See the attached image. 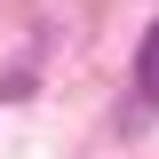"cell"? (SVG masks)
I'll return each instance as SVG.
<instances>
[{
  "label": "cell",
  "instance_id": "6da1fadb",
  "mask_svg": "<svg viewBox=\"0 0 159 159\" xmlns=\"http://www.w3.org/2000/svg\"><path fill=\"white\" fill-rule=\"evenodd\" d=\"M135 80H143V96L159 103V24L143 32V48H135Z\"/></svg>",
  "mask_w": 159,
  "mask_h": 159
}]
</instances>
